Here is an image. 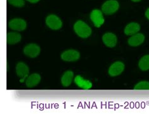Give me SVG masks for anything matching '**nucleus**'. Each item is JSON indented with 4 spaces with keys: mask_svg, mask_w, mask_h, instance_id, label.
Listing matches in <instances>:
<instances>
[{
    "mask_svg": "<svg viewBox=\"0 0 149 114\" xmlns=\"http://www.w3.org/2000/svg\"><path fill=\"white\" fill-rule=\"evenodd\" d=\"M74 29L78 36L83 38L89 37L92 32L91 29L85 22L81 20L77 21L74 24Z\"/></svg>",
    "mask_w": 149,
    "mask_h": 114,
    "instance_id": "obj_1",
    "label": "nucleus"
},
{
    "mask_svg": "<svg viewBox=\"0 0 149 114\" xmlns=\"http://www.w3.org/2000/svg\"><path fill=\"white\" fill-rule=\"evenodd\" d=\"M119 8V3L116 0H108L102 6L103 12L108 15L115 13Z\"/></svg>",
    "mask_w": 149,
    "mask_h": 114,
    "instance_id": "obj_2",
    "label": "nucleus"
},
{
    "mask_svg": "<svg viewBox=\"0 0 149 114\" xmlns=\"http://www.w3.org/2000/svg\"><path fill=\"white\" fill-rule=\"evenodd\" d=\"M40 52V48L35 44H30L26 45L23 49V53L25 56L30 58L37 57Z\"/></svg>",
    "mask_w": 149,
    "mask_h": 114,
    "instance_id": "obj_3",
    "label": "nucleus"
},
{
    "mask_svg": "<svg viewBox=\"0 0 149 114\" xmlns=\"http://www.w3.org/2000/svg\"><path fill=\"white\" fill-rule=\"evenodd\" d=\"M46 24L52 30H57L61 28L62 23L61 19L56 15H50L46 18Z\"/></svg>",
    "mask_w": 149,
    "mask_h": 114,
    "instance_id": "obj_4",
    "label": "nucleus"
},
{
    "mask_svg": "<svg viewBox=\"0 0 149 114\" xmlns=\"http://www.w3.org/2000/svg\"><path fill=\"white\" fill-rule=\"evenodd\" d=\"M90 18L96 27L99 28L104 22L103 13L99 10H94L90 15Z\"/></svg>",
    "mask_w": 149,
    "mask_h": 114,
    "instance_id": "obj_5",
    "label": "nucleus"
},
{
    "mask_svg": "<svg viewBox=\"0 0 149 114\" xmlns=\"http://www.w3.org/2000/svg\"><path fill=\"white\" fill-rule=\"evenodd\" d=\"M8 26L11 30L21 32L25 30L26 27V23L24 20L21 18H15L9 22Z\"/></svg>",
    "mask_w": 149,
    "mask_h": 114,
    "instance_id": "obj_6",
    "label": "nucleus"
},
{
    "mask_svg": "<svg viewBox=\"0 0 149 114\" xmlns=\"http://www.w3.org/2000/svg\"><path fill=\"white\" fill-rule=\"evenodd\" d=\"M80 58V54L75 50H65L61 54V59L64 61L72 62L76 61Z\"/></svg>",
    "mask_w": 149,
    "mask_h": 114,
    "instance_id": "obj_7",
    "label": "nucleus"
},
{
    "mask_svg": "<svg viewBox=\"0 0 149 114\" xmlns=\"http://www.w3.org/2000/svg\"><path fill=\"white\" fill-rule=\"evenodd\" d=\"M16 73L17 76L21 78L20 82H23L29 74L28 66L23 62H18L16 66Z\"/></svg>",
    "mask_w": 149,
    "mask_h": 114,
    "instance_id": "obj_8",
    "label": "nucleus"
},
{
    "mask_svg": "<svg viewBox=\"0 0 149 114\" xmlns=\"http://www.w3.org/2000/svg\"><path fill=\"white\" fill-rule=\"evenodd\" d=\"M125 69V65L120 61H118L113 63L108 70V73L111 76H116L123 73Z\"/></svg>",
    "mask_w": 149,
    "mask_h": 114,
    "instance_id": "obj_9",
    "label": "nucleus"
},
{
    "mask_svg": "<svg viewBox=\"0 0 149 114\" xmlns=\"http://www.w3.org/2000/svg\"><path fill=\"white\" fill-rule=\"evenodd\" d=\"M102 39H103V42L105 45H107L108 48H114L117 44V38L114 34H104Z\"/></svg>",
    "mask_w": 149,
    "mask_h": 114,
    "instance_id": "obj_10",
    "label": "nucleus"
},
{
    "mask_svg": "<svg viewBox=\"0 0 149 114\" xmlns=\"http://www.w3.org/2000/svg\"><path fill=\"white\" fill-rule=\"evenodd\" d=\"M145 41V36L142 34H136L128 39V44L132 47H136L143 44Z\"/></svg>",
    "mask_w": 149,
    "mask_h": 114,
    "instance_id": "obj_11",
    "label": "nucleus"
},
{
    "mask_svg": "<svg viewBox=\"0 0 149 114\" xmlns=\"http://www.w3.org/2000/svg\"><path fill=\"white\" fill-rule=\"evenodd\" d=\"M40 81L41 77L40 76V74L37 73L32 74L27 78V79L26 80V86L28 88H32L38 85Z\"/></svg>",
    "mask_w": 149,
    "mask_h": 114,
    "instance_id": "obj_12",
    "label": "nucleus"
},
{
    "mask_svg": "<svg viewBox=\"0 0 149 114\" xmlns=\"http://www.w3.org/2000/svg\"><path fill=\"white\" fill-rule=\"evenodd\" d=\"M74 83L79 88L84 90H89L93 86L91 82L88 80H84L83 77H81L79 75L76 76L74 78Z\"/></svg>",
    "mask_w": 149,
    "mask_h": 114,
    "instance_id": "obj_13",
    "label": "nucleus"
},
{
    "mask_svg": "<svg viewBox=\"0 0 149 114\" xmlns=\"http://www.w3.org/2000/svg\"><path fill=\"white\" fill-rule=\"evenodd\" d=\"M140 29V26L137 23L132 22L128 24L125 27L124 32L127 35H133L136 34L139 32Z\"/></svg>",
    "mask_w": 149,
    "mask_h": 114,
    "instance_id": "obj_14",
    "label": "nucleus"
},
{
    "mask_svg": "<svg viewBox=\"0 0 149 114\" xmlns=\"http://www.w3.org/2000/svg\"><path fill=\"white\" fill-rule=\"evenodd\" d=\"M21 35L17 32H10L7 34V44L9 45H14L21 41Z\"/></svg>",
    "mask_w": 149,
    "mask_h": 114,
    "instance_id": "obj_15",
    "label": "nucleus"
},
{
    "mask_svg": "<svg viewBox=\"0 0 149 114\" xmlns=\"http://www.w3.org/2000/svg\"><path fill=\"white\" fill-rule=\"evenodd\" d=\"M74 78V73L71 71H68L64 73L61 78L62 85L65 87H68L72 83Z\"/></svg>",
    "mask_w": 149,
    "mask_h": 114,
    "instance_id": "obj_16",
    "label": "nucleus"
},
{
    "mask_svg": "<svg viewBox=\"0 0 149 114\" xmlns=\"http://www.w3.org/2000/svg\"><path fill=\"white\" fill-rule=\"evenodd\" d=\"M139 68L142 71H147L149 69V55L144 56L139 61Z\"/></svg>",
    "mask_w": 149,
    "mask_h": 114,
    "instance_id": "obj_17",
    "label": "nucleus"
},
{
    "mask_svg": "<svg viewBox=\"0 0 149 114\" xmlns=\"http://www.w3.org/2000/svg\"><path fill=\"white\" fill-rule=\"evenodd\" d=\"M134 90H149V82L148 81H141L136 84L134 87Z\"/></svg>",
    "mask_w": 149,
    "mask_h": 114,
    "instance_id": "obj_18",
    "label": "nucleus"
},
{
    "mask_svg": "<svg viewBox=\"0 0 149 114\" xmlns=\"http://www.w3.org/2000/svg\"><path fill=\"white\" fill-rule=\"evenodd\" d=\"M10 5L16 7H22L25 5L24 0H8Z\"/></svg>",
    "mask_w": 149,
    "mask_h": 114,
    "instance_id": "obj_19",
    "label": "nucleus"
},
{
    "mask_svg": "<svg viewBox=\"0 0 149 114\" xmlns=\"http://www.w3.org/2000/svg\"><path fill=\"white\" fill-rule=\"evenodd\" d=\"M26 1H28L30 3H36L40 1V0H26Z\"/></svg>",
    "mask_w": 149,
    "mask_h": 114,
    "instance_id": "obj_20",
    "label": "nucleus"
},
{
    "mask_svg": "<svg viewBox=\"0 0 149 114\" xmlns=\"http://www.w3.org/2000/svg\"><path fill=\"white\" fill-rule=\"evenodd\" d=\"M146 16L149 20V8H148L146 11Z\"/></svg>",
    "mask_w": 149,
    "mask_h": 114,
    "instance_id": "obj_21",
    "label": "nucleus"
},
{
    "mask_svg": "<svg viewBox=\"0 0 149 114\" xmlns=\"http://www.w3.org/2000/svg\"><path fill=\"white\" fill-rule=\"evenodd\" d=\"M132 1L133 2H139V1H140L141 0H132Z\"/></svg>",
    "mask_w": 149,
    "mask_h": 114,
    "instance_id": "obj_22",
    "label": "nucleus"
}]
</instances>
